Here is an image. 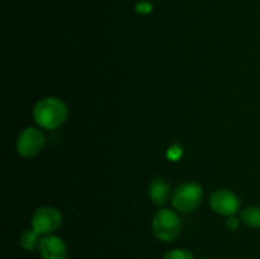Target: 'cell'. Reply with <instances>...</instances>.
Segmentation results:
<instances>
[{"label":"cell","mask_w":260,"mask_h":259,"mask_svg":"<svg viewBox=\"0 0 260 259\" xmlns=\"http://www.w3.org/2000/svg\"><path fill=\"white\" fill-rule=\"evenodd\" d=\"M172 196L169 183L162 178H156L149 185V197L156 206H162Z\"/></svg>","instance_id":"cell-8"},{"label":"cell","mask_w":260,"mask_h":259,"mask_svg":"<svg viewBox=\"0 0 260 259\" xmlns=\"http://www.w3.org/2000/svg\"><path fill=\"white\" fill-rule=\"evenodd\" d=\"M62 223V215L52 206L40 207L32 216V229L41 235H51Z\"/></svg>","instance_id":"cell-4"},{"label":"cell","mask_w":260,"mask_h":259,"mask_svg":"<svg viewBox=\"0 0 260 259\" xmlns=\"http://www.w3.org/2000/svg\"><path fill=\"white\" fill-rule=\"evenodd\" d=\"M69 116V108L61 99L48 96L41 99L33 108V118L35 122L45 130L58 128L65 123Z\"/></svg>","instance_id":"cell-1"},{"label":"cell","mask_w":260,"mask_h":259,"mask_svg":"<svg viewBox=\"0 0 260 259\" xmlns=\"http://www.w3.org/2000/svg\"><path fill=\"white\" fill-rule=\"evenodd\" d=\"M203 198V189L198 183H183L173 192V207L183 213L193 212Z\"/></svg>","instance_id":"cell-3"},{"label":"cell","mask_w":260,"mask_h":259,"mask_svg":"<svg viewBox=\"0 0 260 259\" xmlns=\"http://www.w3.org/2000/svg\"><path fill=\"white\" fill-rule=\"evenodd\" d=\"M45 135L35 127H27L17 139V152L22 157H33L42 151L45 146Z\"/></svg>","instance_id":"cell-5"},{"label":"cell","mask_w":260,"mask_h":259,"mask_svg":"<svg viewBox=\"0 0 260 259\" xmlns=\"http://www.w3.org/2000/svg\"><path fill=\"white\" fill-rule=\"evenodd\" d=\"M183 155V149L179 145H173L169 150H168V157L173 161H177L180 156Z\"/></svg>","instance_id":"cell-12"},{"label":"cell","mask_w":260,"mask_h":259,"mask_svg":"<svg viewBox=\"0 0 260 259\" xmlns=\"http://www.w3.org/2000/svg\"><path fill=\"white\" fill-rule=\"evenodd\" d=\"M241 222L248 228L260 229V207L259 206H249L240 211Z\"/></svg>","instance_id":"cell-9"},{"label":"cell","mask_w":260,"mask_h":259,"mask_svg":"<svg viewBox=\"0 0 260 259\" xmlns=\"http://www.w3.org/2000/svg\"><path fill=\"white\" fill-rule=\"evenodd\" d=\"M162 259H194V256L187 249H172L162 256Z\"/></svg>","instance_id":"cell-11"},{"label":"cell","mask_w":260,"mask_h":259,"mask_svg":"<svg viewBox=\"0 0 260 259\" xmlns=\"http://www.w3.org/2000/svg\"><path fill=\"white\" fill-rule=\"evenodd\" d=\"M41 234H38L35 229L32 230H25L24 233L20 235V245L24 250L33 251L35 249L40 248L41 244Z\"/></svg>","instance_id":"cell-10"},{"label":"cell","mask_w":260,"mask_h":259,"mask_svg":"<svg viewBox=\"0 0 260 259\" xmlns=\"http://www.w3.org/2000/svg\"><path fill=\"white\" fill-rule=\"evenodd\" d=\"M200 259H211V258H208V256H203V258H200Z\"/></svg>","instance_id":"cell-15"},{"label":"cell","mask_w":260,"mask_h":259,"mask_svg":"<svg viewBox=\"0 0 260 259\" xmlns=\"http://www.w3.org/2000/svg\"><path fill=\"white\" fill-rule=\"evenodd\" d=\"M210 206L216 213L221 216H235L240 211V200L230 189H217L211 195Z\"/></svg>","instance_id":"cell-6"},{"label":"cell","mask_w":260,"mask_h":259,"mask_svg":"<svg viewBox=\"0 0 260 259\" xmlns=\"http://www.w3.org/2000/svg\"><path fill=\"white\" fill-rule=\"evenodd\" d=\"M42 259H68V246L56 235H45L38 248Z\"/></svg>","instance_id":"cell-7"},{"label":"cell","mask_w":260,"mask_h":259,"mask_svg":"<svg viewBox=\"0 0 260 259\" xmlns=\"http://www.w3.org/2000/svg\"><path fill=\"white\" fill-rule=\"evenodd\" d=\"M151 228L157 240L170 243L179 236L182 231V221L174 211L162 208L155 213Z\"/></svg>","instance_id":"cell-2"},{"label":"cell","mask_w":260,"mask_h":259,"mask_svg":"<svg viewBox=\"0 0 260 259\" xmlns=\"http://www.w3.org/2000/svg\"><path fill=\"white\" fill-rule=\"evenodd\" d=\"M240 222H241L240 217H235V216H230V217H229V220L226 221V225H228L229 230L235 231V230H238L239 226H240Z\"/></svg>","instance_id":"cell-14"},{"label":"cell","mask_w":260,"mask_h":259,"mask_svg":"<svg viewBox=\"0 0 260 259\" xmlns=\"http://www.w3.org/2000/svg\"><path fill=\"white\" fill-rule=\"evenodd\" d=\"M152 10V4L149 2H139L136 4V12L139 14H149Z\"/></svg>","instance_id":"cell-13"}]
</instances>
